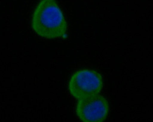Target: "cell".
Listing matches in <instances>:
<instances>
[{"label":"cell","instance_id":"obj_2","mask_svg":"<svg viewBox=\"0 0 153 122\" xmlns=\"http://www.w3.org/2000/svg\"><path fill=\"white\" fill-rule=\"evenodd\" d=\"M103 85L101 75L94 70H79L69 80L68 89L71 95L77 100L99 94Z\"/></svg>","mask_w":153,"mask_h":122},{"label":"cell","instance_id":"obj_3","mask_svg":"<svg viewBox=\"0 0 153 122\" xmlns=\"http://www.w3.org/2000/svg\"><path fill=\"white\" fill-rule=\"evenodd\" d=\"M109 110L108 101L99 94L78 100L76 108L78 117L85 122H103Z\"/></svg>","mask_w":153,"mask_h":122},{"label":"cell","instance_id":"obj_1","mask_svg":"<svg viewBox=\"0 0 153 122\" xmlns=\"http://www.w3.org/2000/svg\"><path fill=\"white\" fill-rule=\"evenodd\" d=\"M31 26L37 35L42 38H67V22L56 0L39 2L33 11Z\"/></svg>","mask_w":153,"mask_h":122}]
</instances>
